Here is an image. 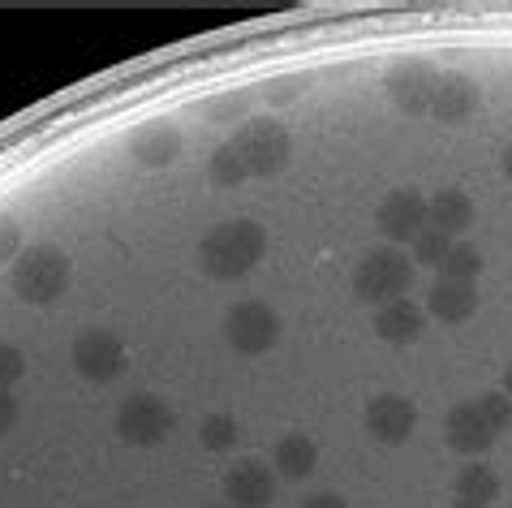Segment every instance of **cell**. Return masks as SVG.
<instances>
[{"label": "cell", "instance_id": "27", "mask_svg": "<svg viewBox=\"0 0 512 508\" xmlns=\"http://www.w3.org/2000/svg\"><path fill=\"white\" fill-rule=\"evenodd\" d=\"M13 422H18V401L9 397V388H0V435H9Z\"/></svg>", "mask_w": 512, "mask_h": 508}, {"label": "cell", "instance_id": "2", "mask_svg": "<svg viewBox=\"0 0 512 508\" xmlns=\"http://www.w3.org/2000/svg\"><path fill=\"white\" fill-rule=\"evenodd\" d=\"M69 280H74V263H69V254L61 246H48V242L26 246L18 254V263L9 267L13 293L31 306H52L69 289Z\"/></svg>", "mask_w": 512, "mask_h": 508}, {"label": "cell", "instance_id": "11", "mask_svg": "<svg viewBox=\"0 0 512 508\" xmlns=\"http://www.w3.org/2000/svg\"><path fill=\"white\" fill-rule=\"evenodd\" d=\"M276 483L280 478L272 474V465L259 457H246L224 474V504L229 508H267L276 500Z\"/></svg>", "mask_w": 512, "mask_h": 508}, {"label": "cell", "instance_id": "21", "mask_svg": "<svg viewBox=\"0 0 512 508\" xmlns=\"http://www.w3.org/2000/svg\"><path fill=\"white\" fill-rule=\"evenodd\" d=\"M237 435H241V427H237V418L233 414H207L203 422H198V444L207 448V453H229V448H237Z\"/></svg>", "mask_w": 512, "mask_h": 508}, {"label": "cell", "instance_id": "4", "mask_svg": "<svg viewBox=\"0 0 512 508\" xmlns=\"http://www.w3.org/2000/svg\"><path fill=\"white\" fill-rule=\"evenodd\" d=\"M414 259H409L405 246H375L362 254L358 272H353V293L366 306H388L396 298H405L409 285H414Z\"/></svg>", "mask_w": 512, "mask_h": 508}, {"label": "cell", "instance_id": "31", "mask_svg": "<svg viewBox=\"0 0 512 508\" xmlns=\"http://www.w3.org/2000/svg\"><path fill=\"white\" fill-rule=\"evenodd\" d=\"M211 508H229V504H211Z\"/></svg>", "mask_w": 512, "mask_h": 508}, {"label": "cell", "instance_id": "17", "mask_svg": "<svg viewBox=\"0 0 512 508\" xmlns=\"http://www.w3.org/2000/svg\"><path fill=\"white\" fill-rule=\"evenodd\" d=\"M500 500V478H495L491 465L469 461L465 470H457L452 478V508H491Z\"/></svg>", "mask_w": 512, "mask_h": 508}, {"label": "cell", "instance_id": "19", "mask_svg": "<svg viewBox=\"0 0 512 508\" xmlns=\"http://www.w3.org/2000/svg\"><path fill=\"white\" fill-rule=\"evenodd\" d=\"M478 310V289L474 285H457V280H439L426 293V315H435L439 323H465Z\"/></svg>", "mask_w": 512, "mask_h": 508}, {"label": "cell", "instance_id": "26", "mask_svg": "<svg viewBox=\"0 0 512 508\" xmlns=\"http://www.w3.org/2000/svg\"><path fill=\"white\" fill-rule=\"evenodd\" d=\"M22 254V229L9 211H0V263H18Z\"/></svg>", "mask_w": 512, "mask_h": 508}, {"label": "cell", "instance_id": "3", "mask_svg": "<svg viewBox=\"0 0 512 508\" xmlns=\"http://www.w3.org/2000/svg\"><path fill=\"white\" fill-rule=\"evenodd\" d=\"M229 147L237 151L246 177H280L293 160V138L276 117H246L233 130Z\"/></svg>", "mask_w": 512, "mask_h": 508}, {"label": "cell", "instance_id": "7", "mask_svg": "<svg viewBox=\"0 0 512 508\" xmlns=\"http://www.w3.org/2000/svg\"><path fill=\"white\" fill-rule=\"evenodd\" d=\"M69 362H74V371L82 379H91V384H112L125 362H130V354H125V341L117 332L108 328H87L74 336V345H69Z\"/></svg>", "mask_w": 512, "mask_h": 508}, {"label": "cell", "instance_id": "24", "mask_svg": "<svg viewBox=\"0 0 512 508\" xmlns=\"http://www.w3.org/2000/svg\"><path fill=\"white\" fill-rule=\"evenodd\" d=\"M474 409L482 414V422L495 431V435H504L512 427V397L504 388H491V392H482V397L474 401Z\"/></svg>", "mask_w": 512, "mask_h": 508}, {"label": "cell", "instance_id": "25", "mask_svg": "<svg viewBox=\"0 0 512 508\" xmlns=\"http://www.w3.org/2000/svg\"><path fill=\"white\" fill-rule=\"evenodd\" d=\"M22 371H26V354L18 345L0 341V388H13L22 379Z\"/></svg>", "mask_w": 512, "mask_h": 508}, {"label": "cell", "instance_id": "30", "mask_svg": "<svg viewBox=\"0 0 512 508\" xmlns=\"http://www.w3.org/2000/svg\"><path fill=\"white\" fill-rule=\"evenodd\" d=\"M504 392H508V397H512V366H508V371H504Z\"/></svg>", "mask_w": 512, "mask_h": 508}, {"label": "cell", "instance_id": "9", "mask_svg": "<svg viewBox=\"0 0 512 508\" xmlns=\"http://www.w3.org/2000/svg\"><path fill=\"white\" fill-rule=\"evenodd\" d=\"M435 82H439V69L431 61H396L388 74H383V91L392 95V104L409 112V117H422L431 112V95H435Z\"/></svg>", "mask_w": 512, "mask_h": 508}, {"label": "cell", "instance_id": "18", "mask_svg": "<svg viewBox=\"0 0 512 508\" xmlns=\"http://www.w3.org/2000/svg\"><path fill=\"white\" fill-rule=\"evenodd\" d=\"M319 465V444L310 435H280L272 448V474L289 478V483H302V478L315 474Z\"/></svg>", "mask_w": 512, "mask_h": 508}, {"label": "cell", "instance_id": "1", "mask_svg": "<svg viewBox=\"0 0 512 508\" xmlns=\"http://www.w3.org/2000/svg\"><path fill=\"white\" fill-rule=\"evenodd\" d=\"M263 254H267V229L259 220L237 216L203 233V242H198V267L211 280H241L263 263Z\"/></svg>", "mask_w": 512, "mask_h": 508}, {"label": "cell", "instance_id": "12", "mask_svg": "<svg viewBox=\"0 0 512 508\" xmlns=\"http://www.w3.org/2000/svg\"><path fill=\"white\" fill-rule=\"evenodd\" d=\"M478 104H482L478 78L461 74V69H448V74H439V82H435L431 112H426V117H435L439 125H461V121L474 117Z\"/></svg>", "mask_w": 512, "mask_h": 508}, {"label": "cell", "instance_id": "16", "mask_svg": "<svg viewBox=\"0 0 512 508\" xmlns=\"http://www.w3.org/2000/svg\"><path fill=\"white\" fill-rule=\"evenodd\" d=\"M474 216H478V207L465 190H439L426 199V224H431V229H444L452 242H461V233L474 229Z\"/></svg>", "mask_w": 512, "mask_h": 508}, {"label": "cell", "instance_id": "13", "mask_svg": "<svg viewBox=\"0 0 512 508\" xmlns=\"http://www.w3.org/2000/svg\"><path fill=\"white\" fill-rule=\"evenodd\" d=\"M495 440H500V435H495L487 422H482V414L474 409V401H461V405H452L448 414H444V444L452 448V453L478 461Z\"/></svg>", "mask_w": 512, "mask_h": 508}, {"label": "cell", "instance_id": "28", "mask_svg": "<svg viewBox=\"0 0 512 508\" xmlns=\"http://www.w3.org/2000/svg\"><path fill=\"white\" fill-rule=\"evenodd\" d=\"M302 508H353L345 496H336V491H319V496H310Z\"/></svg>", "mask_w": 512, "mask_h": 508}, {"label": "cell", "instance_id": "6", "mask_svg": "<svg viewBox=\"0 0 512 508\" xmlns=\"http://www.w3.org/2000/svg\"><path fill=\"white\" fill-rule=\"evenodd\" d=\"M173 431H177V414L168 409V401L155 397V392H134V397H125L117 409V435L134 448H155Z\"/></svg>", "mask_w": 512, "mask_h": 508}, {"label": "cell", "instance_id": "23", "mask_svg": "<svg viewBox=\"0 0 512 508\" xmlns=\"http://www.w3.org/2000/svg\"><path fill=\"white\" fill-rule=\"evenodd\" d=\"M207 177L216 181L220 190H237L241 181H246V168H241L237 151H233L229 143H220L216 151H211V160H207Z\"/></svg>", "mask_w": 512, "mask_h": 508}, {"label": "cell", "instance_id": "22", "mask_svg": "<svg viewBox=\"0 0 512 508\" xmlns=\"http://www.w3.org/2000/svg\"><path fill=\"white\" fill-rule=\"evenodd\" d=\"M448 250H452V237L444 229H431V224H426L414 242H409V259H414V267L422 263V267H435L439 272V263L448 259Z\"/></svg>", "mask_w": 512, "mask_h": 508}, {"label": "cell", "instance_id": "5", "mask_svg": "<svg viewBox=\"0 0 512 508\" xmlns=\"http://www.w3.org/2000/svg\"><path fill=\"white\" fill-rule=\"evenodd\" d=\"M280 332H284L280 315L267 302H254V298L229 306V315H224V341L246 358H259L267 349H276Z\"/></svg>", "mask_w": 512, "mask_h": 508}, {"label": "cell", "instance_id": "10", "mask_svg": "<svg viewBox=\"0 0 512 508\" xmlns=\"http://www.w3.org/2000/svg\"><path fill=\"white\" fill-rule=\"evenodd\" d=\"M375 229L388 237V246H409L426 229V194H418L414 186L392 190L388 199L375 207Z\"/></svg>", "mask_w": 512, "mask_h": 508}, {"label": "cell", "instance_id": "15", "mask_svg": "<svg viewBox=\"0 0 512 508\" xmlns=\"http://www.w3.org/2000/svg\"><path fill=\"white\" fill-rule=\"evenodd\" d=\"M130 155L142 168H168L181 155V130L173 121H147L130 138Z\"/></svg>", "mask_w": 512, "mask_h": 508}, {"label": "cell", "instance_id": "14", "mask_svg": "<svg viewBox=\"0 0 512 508\" xmlns=\"http://www.w3.org/2000/svg\"><path fill=\"white\" fill-rule=\"evenodd\" d=\"M375 336L388 345H414L426 332V310L414 298H396L388 306H375Z\"/></svg>", "mask_w": 512, "mask_h": 508}, {"label": "cell", "instance_id": "29", "mask_svg": "<svg viewBox=\"0 0 512 508\" xmlns=\"http://www.w3.org/2000/svg\"><path fill=\"white\" fill-rule=\"evenodd\" d=\"M500 173H504V177L512 181V143H508V147L500 151Z\"/></svg>", "mask_w": 512, "mask_h": 508}, {"label": "cell", "instance_id": "8", "mask_svg": "<svg viewBox=\"0 0 512 508\" xmlns=\"http://www.w3.org/2000/svg\"><path fill=\"white\" fill-rule=\"evenodd\" d=\"M362 427H366V435H371L375 444L396 448V444H405L409 435H414V427H418V405L409 401V397H401V392H383V397L366 401Z\"/></svg>", "mask_w": 512, "mask_h": 508}, {"label": "cell", "instance_id": "20", "mask_svg": "<svg viewBox=\"0 0 512 508\" xmlns=\"http://www.w3.org/2000/svg\"><path fill=\"white\" fill-rule=\"evenodd\" d=\"M482 276V250L474 242H452L448 259L439 263V280H457V285H474Z\"/></svg>", "mask_w": 512, "mask_h": 508}]
</instances>
